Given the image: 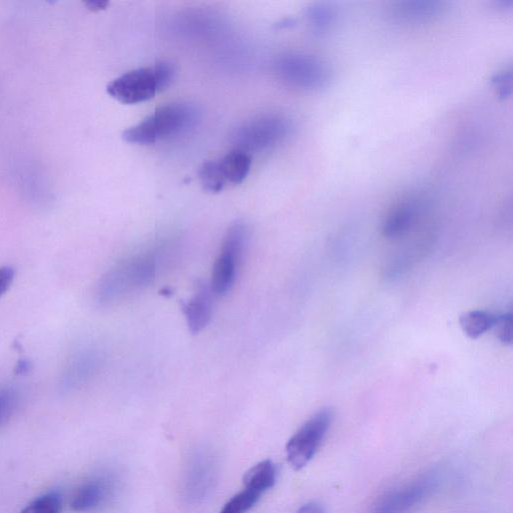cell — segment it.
I'll list each match as a JSON object with an SVG mask.
<instances>
[{
    "mask_svg": "<svg viewBox=\"0 0 513 513\" xmlns=\"http://www.w3.org/2000/svg\"><path fill=\"white\" fill-rule=\"evenodd\" d=\"M249 236V228L244 222H236L228 229L210 283L215 295L224 296L234 286Z\"/></svg>",
    "mask_w": 513,
    "mask_h": 513,
    "instance_id": "cell-4",
    "label": "cell"
},
{
    "mask_svg": "<svg viewBox=\"0 0 513 513\" xmlns=\"http://www.w3.org/2000/svg\"><path fill=\"white\" fill-rule=\"evenodd\" d=\"M297 513H325L324 506L316 501L303 505Z\"/></svg>",
    "mask_w": 513,
    "mask_h": 513,
    "instance_id": "cell-25",
    "label": "cell"
},
{
    "mask_svg": "<svg viewBox=\"0 0 513 513\" xmlns=\"http://www.w3.org/2000/svg\"><path fill=\"white\" fill-rule=\"evenodd\" d=\"M19 394L15 388H0V426L9 421L19 405Z\"/></svg>",
    "mask_w": 513,
    "mask_h": 513,
    "instance_id": "cell-21",
    "label": "cell"
},
{
    "mask_svg": "<svg viewBox=\"0 0 513 513\" xmlns=\"http://www.w3.org/2000/svg\"><path fill=\"white\" fill-rule=\"evenodd\" d=\"M157 258L153 252H146L111 268L100 280L97 302L103 306L112 305L137 290L148 287L156 278Z\"/></svg>",
    "mask_w": 513,
    "mask_h": 513,
    "instance_id": "cell-1",
    "label": "cell"
},
{
    "mask_svg": "<svg viewBox=\"0 0 513 513\" xmlns=\"http://www.w3.org/2000/svg\"><path fill=\"white\" fill-rule=\"evenodd\" d=\"M110 482L103 478L90 480L74 493L71 506L75 511L86 512L100 507L109 497Z\"/></svg>",
    "mask_w": 513,
    "mask_h": 513,
    "instance_id": "cell-11",
    "label": "cell"
},
{
    "mask_svg": "<svg viewBox=\"0 0 513 513\" xmlns=\"http://www.w3.org/2000/svg\"><path fill=\"white\" fill-rule=\"evenodd\" d=\"M31 369H32V364L28 360H21L17 364V368H16L18 374L29 373L31 371Z\"/></svg>",
    "mask_w": 513,
    "mask_h": 513,
    "instance_id": "cell-26",
    "label": "cell"
},
{
    "mask_svg": "<svg viewBox=\"0 0 513 513\" xmlns=\"http://www.w3.org/2000/svg\"><path fill=\"white\" fill-rule=\"evenodd\" d=\"M496 338L504 345H511L513 339V317L507 313L495 317L492 327Z\"/></svg>",
    "mask_w": 513,
    "mask_h": 513,
    "instance_id": "cell-22",
    "label": "cell"
},
{
    "mask_svg": "<svg viewBox=\"0 0 513 513\" xmlns=\"http://www.w3.org/2000/svg\"><path fill=\"white\" fill-rule=\"evenodd\" d=\"M433 482L432 479H422L400 492L387 496L376 513H403L431 490Z\"/></svg>",
    "mask_w": 513,
    "mask_h": 513,
    "instance_id": "cell-12",
    "label": "cell"
},
{
    "mask_svg": "<svg viewBox=\"0 0 513 513\" xmlns=\"http://www.w3.org/2000/svg\"><path fill=\"white\" fill-rule=\"evenodd\" d=\"M87 6L94 11L105 9L107 4L103 2H91L88 3Z\"/></svg>",
    "mask_w": 513,
    "mask_h": 513,
    "instance_id": "cell-27",
    "label": "cell"
},
{
    "mask_svg": "<svg viewBox=\"0 0 513 513\" xmlns=\"http://www.w3.org/2000/svg\"><path fill=\"white\" fill-rule=\"evenodd\" d=\"M417 211L418 206L414 200H406L397 205L383 222V235L390 239L404 235L415 222Z\"/></svg>",
    "mask_w": 513,
    "mask_h": 513,
    "instance_id": "cell-13",
    "label": "cell"
},
{
    "mask_svg": "<svg viewBox=\"0 0 513 513\" xmlns=\"http://www.w3.org/2000/svg\"><path fill=\"white\" fill-rule=\"evenodd\" d=\"M393 18L403 24H420L432 21L443 14L445 6L437 0H405L392 8Z\"/></svg>",
    "mask_w": 513,
    "mask_h": 513,
    "instance_id": "cell-10",
    "label": "cell"
},
{
    "mask_svg": "<svg viewBox=\"0 0 513 513\" xmlns=\"http://www.w3.org/2000/svg\"><path fill=\"white\" fill-rule=\"evenodd\" d=\"M199 178L207 192L220 193L228 185L221 171L219 161L204 163L199 170Z\"/></svg>",
    "mask_w": 513,
    "mask_h": 513,
    "instance_id": "cell-18",
    "label": "cell"
},
{
    "mask_svg": "<svg viewBox=\"0 0 513 513\" xmlns=\"http://www.w3.org/2000/svg\"><path fill=\"white\" fill-rule=\"evenodd\" d=\"M221 171L228 184H241L249 175L252 158L250 154L234 150L219 161Z\"/></svg>",
    "mask_w": 513,
    "mask_h": 513,
    "instance_id": "cell-15",
    "label": "cell"
},
{
    "mask_svg": "<svg viewBox=\"0 0 513 513\" xmlns=\"http://www.w3.org/2000/svg\"><path fill=\"white\" fill-rule=\"evenodd\" d=\"M334 413L324 408L307 420L286 445L287 460L295 470L304 468L315 456L325 439Z\"/></svg>",
    "mask_w": 513,
    "mask_h": 513,
    "instance_id": "cell-6",
    "label": "cell"
},
{
    "mask_svg": "<svg viewBox=\"0 0 513 513\" xmlns=\"http://www.w3.org/2000/svg\"><path fill=\"white\" fill-rule=\"evenodd\" d=\"M275 72L287 85L304 91H321L332 81V73L323 61L299 53L278 58Z\"/></svg>",
    "mask_w": 513,
    "mask_h": 513,
    "instance_id": "cell-5",
    "label": "cell"
},
{
    "mask_svg": "<svg viewBox=\"0 0 513 513\" xmlns=\"http://www.w3.org/2000/svg\"><path fill=\"white\" fill-rule=\"evenodd\" d=\"M200 119V112L194 105L175 103L159 108L140 124L123 134V139L135 145H153L172 139L192 129Z\"/></svg>",
    "mask_w": 513,
    "mask_h": 513,
    "instance_id": "cell-2",
    "label": "cell"
},
{
    "mask_svg": "<svg viewBox=\"0 0 513 513\" xmlns=\"http://www.w3.org/2000/svg\"><path fill=\"white\" fill-rule=\"evenodd\" d=\"M16 270L11 266L0 267V298L5 296L13 286Z\"/></svg>",
    "mask_w": 513,
    "mask_h": 513,
    "instance_id": "cell-24",
    "label": "cell"
},
{
    "mask_svg": "<svg viewBox=\"0 0 513 513\" xmlns=\"http://www.w3.org/2000/svg\"><path fill=\"white\" fill-rule=\"evenodd\" d=\"M306 16L314 33L323 35L329 32L336 23V13L334 9L324 3L311 5Z\"/></svg>",
    "mask_w": 513,
    "mask_h": 513,
    "instance_id": "cell-17",
    "label": "cell"
},
{
    "mask_svg": "<svg viewBox=\"0 0 513 513\" xmlns=\"http://www.w3.org/2000/svg\"><path fill=\"white\" fill-rule=\"evenodd\" d=\"M261 493L245 488L233 496L219 513H246L260 499Z\"/></svg>",
    "mask_w": 513,
    "mask_h": 513,
    "instance_id": "cell-20",
    "label": "cell"
},
{
    "mask_svg": "<svg viewBox=\"0 0 513 513\" xmlns=\"http://www.w3.org/2000/svg\"><path fill=\"white\" fill-rule=\"evenodd\" d=\"M214 292L207 283H199L193 297L184 304L183 311L188 327L193 334L204 330L213 314Z\"/></svg>",
    "mask_w": 513,
    "mask_h": 513,
    "instance_id": "cell-9",
    "label": "cell"
},
{
    "mask_svg": "<svg viewBox=\"0 0 513 513\" xmlns=\"http://www.w3.org/2000/svg\"><path fill=\"white\" fill-rule=\"evenodd\" d=\"M176 77L175 66L167 61L152 67L130 71L111 82L108 94L125 105H136L154 99L171 86Z\"/></svg>",
    "mask_w": 513,
    "mask_h": 513,
    "instance_id": "cell-3",
    "label": "cell"
},
{
    "mask_svg": "<svg viewBox=\"0 0 513 513\" xmlns=\"http://www.w3.org/2000/svg\"><path fill=\"white\" fill-rule=\"evenodd\" d=\"M491 86L500 100H506L512 93V71L505 69L495 74L491 79Z\"/></svg>",
    "mask_w": 513,
    "mask_h": 513,
    "instance_id": "cell-23",
    "label": "cell"
},
{
    "mask_svg": "<svg viewBox=\"0 0 513 513\" xmlns=\"http://www.w3.org/2000/svg\"><path fill=\"white\" fill-rule=\"evenodd\" d=\"M495 317L486 311L466 312L460 317V327L469 338L477 339L492 329Z\"/></svg>",
    "mask_w": 513,
    "mask_h": 513,
    "instance_id": "cell-16",
    "label": "cell"
},
{
    "mask_svg": "<svg viewBox=\"0 0 513 513\" xmlns=\"http://www.w3.org/2000/svg\"><path fill=\"white\" fill-rule=\"evenodd\" d=\"M292 129L291 122L284 117L263 116L238 128L233 140L236 150L249 154L275 147L291 134Z\"/></svg>",
    "mask_w": 513,
    "mask_h": 513,
    "instance_id": "cell-7",
    "label": "cell"
},
{
    "mask_svg": "<svg viewBox=\"0 0 513 513\" xmlns=\"http://www.w3.org/2000/svg\"><path fill=\"white\" fill-rule=\"evenodd\" d=\"M277 466L270 460H263L251 467L243 477L245 488L263 494L271 489L277 481Z\"/></svg>",
    "mask_w": 513,
    "mask_h": 513,
    "instance_id": "cell-14",
    "label": "cell"
},
{
    "mask_svg": "<svg viewBox=\"0 0 513 513\" xmlns=\"http://www.w3.org/2000/svg\"><path fill=\"white\" fill-rule=\"evenodd\" d=\"M64 498L61 492H48L31 502L22 513H61Z\"/></svg>",
    "mask_w": 513,
    "mask_h": 513,
    "instance_id": "cell-19",
    "label": "cell"
},
{
    "mask_svg": "<svg viewBox=\"0 0 513 513\" xmlns=\"http://www.w3.org/2000/svg\"><path fill=\"white\" fill-rule=\"evenodd\" d=\"M101 363L98 352L85 349L68 361L61 378L63 390H73L86 384L97 372Z\"/></svg>",
    "mask_w": 513,
    "mask_h": 513,
    "instance_id": "cell-8",
    "label": "cell"
}]
</instances>
